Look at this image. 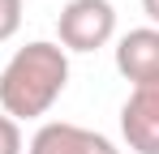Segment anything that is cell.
I'll use <instances>...</instances> for the list:
<instances>
[{"label":"cell","mask_w":159,"mask_h":154,"mask_svg":"<svg viewBox=\"0 0 159 154\" xmlns=\"http://www.w3.org/2000/svg\"><path fill=\"white\" fill-rule=\"evenodd\" d=\"M69 86V51L52 39H34L0 69V107L9 120H39Z\"/></svg>","instance_id":"cell-1"},{"label":"cell","mask_w":159,"mask_h":154,"mask_svg":"<svg viewBox=\"0 0 159 154\" xmlns=\"http://www.w3.org/2000/svg\"><path fill=\"white\" fill-rule=\"evenodd\" d=\"M56 34L65 51H99L116 34L112 0H69L56 17Z\"/></svg>","instance_id":"cell-2"},{"label":"cell","mask_w":159,"mask_h":154,"mask_svg":"<svg viewBox=\"0 0 159 154\" xmlns=\"http://www.w3.org/2000/svg\"><path fill=\"white\" fill-rule=\"evenodd\" d=\"M120 137L133 154H159V77L129 90L120 107Z\"/></svg>","instance_id":"cell-3"},{"label":"cell","mask_w":159,"mask_h":154,"mask_svg":"<svg viewBox=\"0 0 159 154\" xmlns=\"http://www.w3.org/2000/svg\"><path fill=\"white\" fill-rule=\"evenodd\" d=\"M26 154H120L103 133L95 128H82V124H69V120H48L30 137V150Z\"/></svg>","instance_id":"cell-4"},{"label":"cell","mask_w":159,"mask_h":154,"mask_svg":"<svg viewBox=\"0 0 159 154\" xmlns=\"http://www.w3.org/2000/svg\"><path fill=\"white\" fill-rule=\"evenodd\" d=\"M116 69L125 81L142 86L159 77V26H138L116 43Z\"/></svg>","instance_id":"cell-5"},{"label":"cell","mask_w":159,"mask_h":154,"mask_svg":"<svg viewBox=\"0 0 159 154\" xmlns=\"http://www.w3.org/2000/svg\"><path fill=\"white\" fill-rule=\"evenodd\" d=\"M22 26V0H0V43H9Z\"/></svg>","instance_id":"cell-6"},{"label":"cell","mask_w":159,"mask_h":154,"mask_svg":"<svg viewBox=\"0 0 159 154\" xmlns=\"http://www.w3.org/2000/svg\"><path fill=\"white\" fill-rule=\"evenodd\" d=\"M0 154H22V128L0 111Z\"/></svg>","instance_id":"cell-7"},{"label":"cell","mask_w":159,"mask_h":154,"mask_svg":"<svg viewBox=\"0 0 159 154\" xmlns=\"http://www.w3.org/2000/svg\"><path fill=\"white\" fill-rule=\"evenodd\" d=\"M142 9H146V17L159 26V0H142Z\"/></svg>","instance_id":"cell-8"}]
</instances>
